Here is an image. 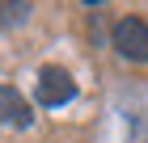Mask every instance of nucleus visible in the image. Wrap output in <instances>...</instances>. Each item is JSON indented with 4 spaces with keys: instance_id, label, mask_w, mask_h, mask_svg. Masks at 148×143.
<instances>
[{
    "instance_id": "obj_4",
    "label": "nucleus",
    "mask_w": 148,
    "mask_h": 143,
    "mask_svg": "<svg viewBox=\"0 0 148 143\" xmlns=\"http://www.w3.org/2000/svg\"><path fill=\"white\" fill-rule=\"evenodd\" d=\"M30 4H0V25H21Z\"/></svg>"
},
{
    "instance_id": "obj_1",
    "label": "nucleus",
    "mask_w": 148,
    "mask_h": 143,
    "mask_svg": "<svg viewBox=\"0 0 148 143\" xmlns=\"http://www.w3.org/2000/svg\"><path fill=\"white\" fill-rule=\"evenodd\" d=\"M114 51L123 59H131V63H148V21H140V17H123V21L114 25L110 34Z\"/></svg>"
},
{
    "instance_id": "obj_3",
    "label": "nucleus",
    "mask_w": 148,
    "mask_h": 143,
    "mask_svg": "<svg viewBox=\"0 0 148 143\" xmlns=\"http://www.w3.org/2000/svg\"><path fill=\"white\" fill-rule=\"evenodd\" d=\"M0 122H9V126H34V110L25 105V97L17 93L13 84H0Z\"/></svg>"
},
{
    "instance_id": "obj_2",
    "label": "nucleus",
    "mask_w": 148,
    "mask_h": 143,
    "mask_svg": "<svg viewBox=\"0 0 148 143\" xmlns=\"http://www.w3.org/2000/svg\"><path fill=\"white\" fill-rule=\"evenodd\" d=\"M38 105H64V101H72L76 97V80H72V72L68 67H42L38 72Z\"/></svg>"
}]
</instances>
